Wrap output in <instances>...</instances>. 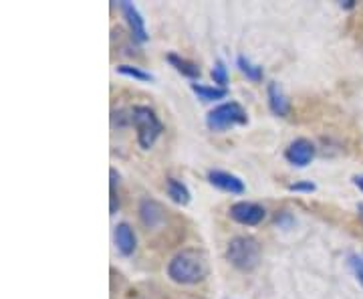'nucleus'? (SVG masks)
I'll return each mask as SVG.
<instances>
[{
  "label": "nucleus",
  "instance_id": "f257e3e1",
  "mask_svg": "<svg viewBox=\"0 0 363 299\" xmlns=\"http://www.w3.org/2000/svg\"><path fill=\"white\" fill-rule=\"evenodd\" d=\"M206 275V253L200 249H182L168 263V277L178 286H196Z\"/></svg>",
  "mask_w": 363,
  "mask_h": 299
},
{
  "label": "nucleus",
  "instance_id": "f03ea898",
  "mask_svg": "<svg viewBox=\"0 0 363 299\" xmlns=\"http://www.w3.org/2000/svg\"><path fill=\"white\" fill-rule=\"evenodd\" d=\"M226 259L240 271H252L260 261L259 241L250 234L234 237L226 247Z\"/></svg>",
  "mask_w": 363,
  "mask_h": 299
},
{
  "label": "nucleus",
  "instance_id": "7ed1b4c3",
  "mask_svg": "<svg viewBox=\"0 0 363 299\" xmlns=\"http://www.w3.org/2000/svg\"><path fill=\"white\" fill-rule=\"evenodd\" d=\"M131 124L138 130V143L142 146L143 150L154 148V143L157 142V138L164 131V124L160 121V117L156 116V112L147 105H135L130 112Z\"/></svg>",
  "mask_w": 363,
  "mask_h": 299
},
{
  "label": "nucleus",
  "instance_id": "20e7f679",
  "mask_svg": "<svg viewBox=\"0 0 363 299\" xmlns=\"http://www.w3.org/2000/svg\"><path fill=\"white\" fill-rule=\"evenodd\" d=\"M248 114L247 109L238 102H226L216 105L212 112H208L206 126L210 131H228L238 126H247Z\"/></svg>",
  "mask_w": 363,
  "mask_h": 299
},
{
  "label": "nucleus",
  "instance_id": "39448f33",
  "mask_svg": "<svg viewBox=\"0 0 363 299\" xmlns=\"http://www.w3.org/2000/svg\"><path fill=\"white\" fill-rule=\"evenodd\" d=\"M228 212H230V219L234 222L245 224V227H257L267 217V210L260 207V205H257V202H247V200L234 202Z\"/></svg>",
  "mask_w": 363,
  "mask_h": 299
},
{
  "label": "nucleus",
  "instance_id": "423d86ee",
  "mask_svg": "<svg viewBox=\"0 0 363 299\" xmlns=\"http://www.w3.org/2000/svg\"><path fill=\"white\" fill-rule=\"evenodd\" d=\"M285 158L289 164L297 166V168H307L315 158V146L307 138H297L295 142L289 143L285 150Z\"/></svg>",
  "mask_w": 363,
  "mask_h": 299
},
{
  "label": "nucleus",
  "instance_id": "0eeeda50",
  "mask_svg": "<svg viewBox=\"0 0 363 299\" xmlns=\"http://www.w3.org/2000/svg\"><path fill=\"white\" fill-rule=\"evenodd\" d=\"M208 183L212 184L214 188H218L226 195H242L247 190L245 183L233 174V172H224V170H210L208 172Z\"/></svg>",
  "mask_w": 363,
  "mask_h": 299
},
{
  "label": "nucleus",
  "instance_id": "6e6552de",
  "mask_svg": "<svg viewBox=\"0 0 363 299\" xmlns=\"http://www.w3.org/2000/svg\"><path fill=\"white\" fill-rule=\"evenodd\" d=\"M119 9H121V13L125 16V21H128V26H130L133 40L145 43L147 40V28H145V21H143L142 13L138 11V6L133 2L121 0L119 2Z\"/></svg>",
  "mask_w": 363,
  "mask_h": 299
},
{
  "label": "nucleus",
  "instance_id": "1a4fd4ad",
  "mask_svg": "<svg viewBox=\"0 0 363 299\" xmlns=\"http://www.w3.org/2000/svg\"><path fill=\"white\" fill-rule=\"evenodd\" d=\"M113 241H116L117 251L123 255V257H130L133 255V251L138 247V239H135V233L131 229L128 222H119L113 231Z\"/></svg>",
  "mask_w": 363,
  "mask_h": 299
},
{
  "label": "nucleus",
  "instance_id": "9d476101",
  "mask_svg": "<svg viewBox=\"0 0 363 299\" xmlns=\"http://www.w3.org/2000/svg\"><path fill=\"white\" fill-rule=\"evenodd\" d=\"M267 99H269V107H271V112L274 114V116H279V117L289 116V112H291V104H289V99H286L283 87H281L277 81H271V83L267 85Z\"/></svg>",
  "mask_w": 363,
  "mask_h": 299
},
{
  "label": "nucleus",
  "instance_id": "9b49d317",
  "mask_svg": "<svg viewBox=\"0 0 363 299\" xmlns=\"http://www.w3.org/2000/svg\"><path fill=\"white\" fill-rule=\"evenodd\" d=\"M140 221L145 229H156L164 221V207L152 198H143L140 202Z\"/></svg>",
  "mask_w": 363,
  "mask_h": 299
},
{
  "label": "nucleus",
  "instance_id": "f8f14e48",
  "mask_svg": "<svg viewBox=\"0 0 363 299\" xmlns=\"http://www.w3.org/2000/svg\"><path fill=\"white\" fill-rule=\"evenodd\" d=\"M166 192H168L169 198H172L176 205H180V207L190 205V200H192L190 188L184 183H180V180H176V178H168V180H166Z\"/></svg>",
  "mask_w": 363,
  "mask_h": 299
},
{
  "label": "nucleus",
  "instance_id": "ddd939ff",
  "mask_svg": "<svg viewBox=\"0 0 363 299\" xmlns=\"http://www.w3.org/2000/svg\"><path fill=\"white\" fill-rule=\"evenodd\" d=\"M168 63L180 75H184V77H188V79H198L200 77V67L196 65V63H192V61H188V59H184V57H180V55H176V53H169L168 57Z\"/></svg>",
  "mask_w": 363,
  "mask_h": 299
},
{
  "label": "nucleus",
  "instance_id": "4468645a",
  "mask_svg": "<svg viewBox=\"0 0 363 299\" xmlns=\"http://www.w3.org/2000/svg\"><path fill=\"white\" fill-rule=\"evenodd\" d=\"M192 92L202 102H218V99H224L228 95V89H224V87H218V85L210 87V85H202V83H192Z\"/></svg>",
  "mask_w": 363,
  "mask_h": 299
},
{
  "label": "nucleus",
  "instance_id": "2eb2a0df",
  "mask_svg": "<svg viewBox=\"0 0 363 299\" xmlns=\"http://www.w3.org/2000/svg\"><path fill=\"white\" fill-rule=\"evenodd\" d=\"M236 67H238V71H240L242 75H247V79H250L252 83L262 81V75H264L262 67L257 65V63H252V61H250L248 57H245V55H238V57H236Z\"/></svg>",
  "mask_w": 363,
  "mask_h": 299
},
{
  "label": "nucleus",
  "instance_id": "dca6fc26",
  "mask_svg": "<svg viewBox=\"0 0 363 299\" xmlns=\"http://www.w3.org/2000/svg\"><path fill=\"white\" fill-rule=\"evenodd\" d=\"M117 73L123 75V77L133 79V81H142V83H152V81H156V75H154V73L143 71L142 67L135 65H119L117 67Z\"/></svg>",
  "mask_w": 363,
  "mask_h": 299
},
{
  "label": "nucleus",
  "instance_id": "f3484780",
  "mask_svg": "<svg viewBox=\"0 0 363 299\" xmlns=\"http://www.w3.org/2000/svg\"><path fill=\"white\" fill-rule=\"evenodd\" d=\"M109 176H111V186H109V212L116 214L117 208H119V195H117V184H119V174L116 168L109 170Z\"/></svg>",
  "mask_w": 363,
  "mask_h": 299
},
{
  "label": "nucleus",
  "instance_id": "a211bd4d",
  "mask_svg": "<svg viewBox=\"0 0 363 299\" xmlns=\"http://www.w3.org/2000/svg\"><path fill=\"white\" fill-rule=\"evenodd\" d=\"M212 79H214V83L218 87L226 89V85H228V69H226V65L222 61H216L214 67H212Z\"/></svg>",
  "mask_w": 363,
  "mask_h": 299
},
{
  "label": "nucleus",
  "instance_id": "6ab92c4d",
  "mask_svg": "<svg viewBox=\"0 0 363 299\" xmlns=\"http://www.w3.org/2000/svg\"><path fill=\"white\" fill-rule=\"evenodd\" d=\"M350 269L355 275L357 283L363 287V257H359V255H350Z\"/></svg>",
  "mask_w": 363,
  "mask_h": 299
},
{
  "label": "nucleus",
  "instance_id": "aec40b11",
  "mask_svg": "<svg viewBox=\"0 0 363 299\" xmlns=\"http://www.w3.org/2000/svg\"><path fill=\"white\" fill-rule=\"evenodd\" d=\"M317 190V186L311 180H303V183L289 184V192H303V195H311Z\"/></svg>",
  "mask_w": 363,
  "mask_h": 299
},
{
  "label": "nucleus",
  "instance_id": "412c9836",
  "mask_svg": "<svg viewBox=\"0 0 363 299\" xmlns=\"http://www.w3.org/2000/svg\"><path fill=\"white\" fill-rule=\"evenodd\" d=\"M353 184H355V186H357V188H359V190L363 192V174L355 176V178H353Z\"/></svg>",
  "mask_w": 363,
  "mask_h": 299
},
{
  "label": "nucleus",
  "instance_id": "4be33fe9",
  "mask_svg": "<svg viewBox=\"0 0 363 299\" xmlns=\"http://www.w3.org/2000/svg\"><path fill=\"white\" fill-rule=\"evenodd\" d=\"M359 217L363 219V205H359Z\"/></svg>",
  "mask_w": 363,
  "mask_h": 299
},
{
  "label": "nucleus",
  "instance_id": "5701e85b",
  "mask_svg": "<svg viewBox=\"0 0 363 299\" xmlns=\"http://www.w3.org/2000/svg\"><path fill=\"white\" fill-rule=\"evenodd\" d=\"M226 299H233V298H226Z\"/></svg>",
  "mask_w": 363,
  "mask_h": 299
}]
</instances>
